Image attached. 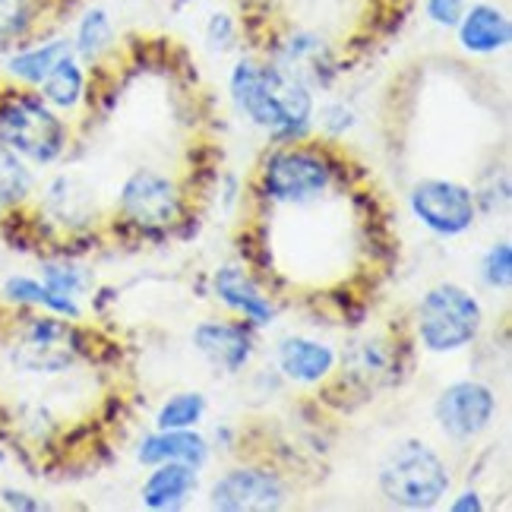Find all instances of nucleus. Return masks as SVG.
<instances>
[{"instance_id": "34", "label": "nucleus", "mask_w": 512, "mask_h": 512, "mask_svg": "<svg viewBox=\"0 0 512 512\" xmlns=\"http://www.w3.org/2000/svg\"><path fill=\"white\" fill-rule=\"evenodd\" d=\"M168 4H171L174 10H184L187 4H193V0H168Z\"/></svg>"}, {"instance_id": "32", "label": "nucleus", "mask_w": 512, "mask_h": 512, "mask_svg": "<svg viewBox=\"0 0 512 512\" xmlns=\"http://www.w3.org/2000/svg\"><path fill=\"white\" fill-rule=\"evenodd\" d=\"M7 462H10V449H7V443L0 440V471L7 468Z\"/></svg>"}, {"instance_id": "7", "label": "nucleus", "mask_w": 512, "mask_h": 512, "mask_svg": "<svg viewBox=\"0 0 512 512\" xmlns=\"http://www.w3.org/2000/svg\"><path fill=\"white\" fill-rule=\"evenodd\" d=\"M377 487L389 506L427 512L449 497L452 475L437 449L418 437H408L392 443V449L386 452L377 471Z\"/></svg>"}, {"instance_id": "2", "label": "nucleus", "mask_w": 512, "mask_h": 512, "mask_svg": "<svg viewBox=\"0 0 512 512\" xmlns=\"http://www.w3.org/2000/svg\"><path fill=\"white\" fill-rule=\"evenodd\" d=\"M200 209L203 203L190 193L181 174L133 168L108 212V244L181 241L193 231Z\"/></svg>"}, {"instance_id": "33", "label": "nucleus", "mask_w": 512, "mask_h": 512, "mask_svg": "<svg viewBox=\"0 0 512 512\" xmlns=\"http://www.w3.org/2000/svg\"><path fill=\"white\" fill-rule=\"evenodd\" d=\"M51 4H57V7H67V10H73L76 4H80V0H51Z\"/></svg>"}, {"instance_id": "16", "label": "nucleus", "mask_w": 512, "mask_h": 512, "mask_svg": "<svg viewBox=\"0 0 512 512\" xmlns=\"http://www.w3.org/2000/svg\"><path fill=\"white\" fill-rule=\"evenodd\" d=\"M452 32L459 38V48L475 57H494L512 45V19L500 4H490V0L468 4Z\"/></svg>"}, {"instance_id": "26", "label": "nucleus", "mask_w": 512, "mask_h": 512, "mask_svg": "<svg viewBox=\"0 0 512 512\" xmlns=\"http://www.w3.org/2000/svg\"><path fill=\"white\" fill-rule=\"evenodd\" d=\"M203 38H206L209 51H215V54H234V51H241V45H244L241 19L234 16V13L215 10V13H209V19H206Z\"/></svg>"}, {"instance_id": "4", "label": "nucleus", "mask_w": 512, "mask_h": 512, "mask_svg": "<svg viewBox=\"0 0 512 512\" xmlns=\"http://www.w3.org/2000/svg\"><path fill=\"white\" fill-rule=\"evenodd\" d=\"M411 354H415V336L405 323H392L380 332L354 339L345 351H339V367L332 380L320 386V396L339 408L373 399L377 392L402 383L411 367Z\"/></svg>"}, {"instance_id": "25", "label": "nucleus", "mask_w": 512, "mask_h": 512, "mask_svg": "<svg viewBox=\"0 0 512 512\" xmlns=\"http://www.w3.org/2000/svg\"><path fill=\"white\" fill-rule=\"evenodd\" d=\"M209 411V399L200 389H184L174 392L162 402V408L155 411V430H190L200 427Z\"/></svg>"}, {"instance_id": "1", "label": "nucleus", "mask_w": 512, "mask_h": 512, "mask_svg": "<svg viewBox=\"0 0 512 512\" xmlns=\"http://www.w3.org/2000/svg\"><path fill=\"white\" fill-rule=\"evenodd\" d=\"M361 174L364 165L345 149V143L323 140L313 133L298 143L269 146L247 177L244 200L250 209L301 206Z\"/></svg>"}, {"instance_id": "5", "label": "nucleus", "mask_w": 512, "mask_h": 512, "mask_svg": "<svg viewBox=\"0 0 512 512\" xmlns=\"http://www.w3.org/2000/svg\"><path fill=\"white\" fill-rule=\"evenodd\" d=\"M76 130L80 127L54 111L38 89L0 80V146L16 152L35 171L67 162L80 143Z\"/></svg>"}, {"instance_id": "13", "label": "nucleus", "mask_w": 512, "mask_h": 512, "mask_svg": "<svg viewBox=\"0 0 512 512\" xmlns=\"http://www.w3.org/2000/svg\"><path fill=\"white\" fill-rule=\"evenodd\" d=\"M212 298L253 329H266L279 317V301L244 263H225L212 272Z\"/></svg>"}, {"instance_id": "29", "label": "nucleus", "mask_w": 512, "mask_h": 512, "mask_svg": "<svg viewBox=\"0 0 512 512\" xmlns=\"http://www.w3.org/2000/svg\"><path fill=\"white\" fill-rule=\"evenodd\" d=\"M468 0H424V16L437 29H456Z\"/></svg>"}, {"instance_id": "6", "label": "nucleus", "mask_w": 512, "mask_h": 512, "mask_svg": "<svg viewBox=\"0 0 512 512\" xmlns=\"http://www.w3.org/2000/svg\"><path fill=\"white\" fill-rule=\"evenodd\" d=\"M247 51L279 64L291 76H298L301 83H307L313 92L332 89L354 64L345 54V48L332 42L329 35L304 26H282V23H272L256 32L247 42Z\"/></svg>"}, {"instance_id": "9", "label": "nucleus", "mask_w": 512, "mask_h": 512, "mask_svg": "<svg viewBox=\"0 0 512 512\" xmlns=\"http://www.w3.org/2000/svg\"><path fill=\"white\" fill-rule=\"evenodd\" d=\"M291 503V481L269 456H247L222 471L209 487V509L219 512H275Z\"/></svg>"}, {"instance_id": "3", "label": "nucleus", "mask_w": 512, "mask_h": 512, "mask_svg": "<svg viewBox=\"0 0 512 512\" xmlns=\"http://www.w3.org/2000/svg\"><path fill=\"white\" fill-rule=\"evenodd\" d=\"M228 95L247 121L266 133L269 146H285L313 136L317 95L298 76L260 54H241L228 73Z\"/></svg>"}, {"instance_id": "18", "label": "nucleus", "mask_w": 512, "mask_h": 512, "mask_svg": "<svg viewBox=\"0 0 512 512\" xmlns=\"http://www.w3.org/2000/svg\"><path fill=\"white\" fill-rule=\"evenodd\" d=\"M35 89L54 111H61L80 127V117H86L89 108V67L73 51L61 57Z\"/></svg>"}, {"instance_id": "22", "label": "nucleus", "mask_w": 512, "mask_h": 512, "mask_svg": "<svg viewBox=\"0 0 512 512\" xmlns=\"http://www.w3.org/2000/svg\"><path fill=\"white\" fill-rule=\"evenodd\" d=\"M70 48L86 67L108 61V57L117 51V29H114L111 13L105 7H95V4L86 7L73 23Z\"/></svg>"}, {"instance_id": "19", "label": "nucleus", "mask_w": 512, "mask_h": 512, "mask_svg": "<svg viewBox=\"0 0 512 512\" xmlns=\"http://www.w3.org/2000/svg\"><path fill=\"white\" fill-rule=\"evenodd\" d=\"M70 51H73L70 35H64V32H48L42 38H32V42L4 54L7 80L35 89L51 73V67L61 61V57H67Z\"/></svg>"}, {"instance_id": "14", "label": "nucleus", "mask_w": 512, "mask_h": 512, "mask_svg": "<svg viewBox=\"0 0 512 512\" xmlns=\"http://www.w3.org/2000/svg\"><path fill=\"white\" fill-rule=\"evenodd\" d=\"M336 367H339V351L323 339L298 336L294 332V336H285L275 345V370L291 386L320 389L332 380Z\"/></svg>"}, {"instance_id": "23", "label": "nucleus", "mask_w": 512, "mask_h": 512, "mask_svg": "<svg viewBox=\"0 0 512 512\" xmlns=\"http://www.w3.org/2000/svg\"><path fill=\"white\" fill-rule=\"evenodd\" d=\"M38 279L45 282V288H51L54 294H64V298L80 301L83 298H95V272L83 263V256L73 253H48L38 256Z\"/></svg>"}, {"instance_id": "17", "label": "nucleus", "mask_w": 512, "mask_h": 512, "mask_svg": "<svg viewBox=\"0 0 512 512\" xmlns=\"http://www.w3.org/2000/svg\"><path fill=\"white\" fill-rule=\"evenodd\" d=\"M212 440L203 437L200 430H152L136 443V462L152 468L162 462H184L203 471L212 462Z\"/></svg>"}, {"instance_id": "8", "label": "nucleus", "mask_w": 512, "mask_h": 512, "mask_svg": "<svg viewBox=\"0 0 512 512\" xmlns=\"http://www.w3.org/2000/svg\"><path fill=\"white\" fill-rule=\"evenodd\" d=\"M411 336L430 354H456L475 345L484 329V307L468 288L440 282L421 294L411 310Z\"/></svg>"}, {"instance_id": "31", "label": "nucleus", "mask_w": 512, "mask_h": 512, "mask_svg": "<svg viewBox=\"0 0 512 512\" xmlns=\"http://www.w3.org/2000/svg\"><path fill=\"white\" fill-rule=\"evenodd\" d=\"M484 509V500L478 490H462V494L449 503V512H481Z\"/></svg>"}, {"instance_id": "12", "label": "nucleus", "mask_w": 512, "mask_h": 512, "mask_svg": "<svg viewBox=\"0 0 512 512\" xmlns=\"http://www.w3.org/2000/svg\"><path fill=\"white\" fill-rule=\"evenodd\" d=\"M190 342L215 373L238 377L256 354V329L238 317H212L193 326Z\"/></svg>"}, {"instance_id": "24", "label": "nucleus", "mask_w": 512, "mask_h": 512, "mask_svg": "<svg viewBox=\"0 0 512 512\" xmlns=\"http://www.w3.org/2000/svg\"><path fill=\"white\" fill-rule=\"evenodd\" d=\"M35 187H38L35 168L7 146H0V222L23 209L32 200Z\"/></svg>"}, {"instance_id": "11", "label": "nucleus", "mask_w": 512, "mask_h": 512, "mask_svg": "<svg viewBox=\"0 0 512 512\" xmlns=\"http://www.w3.org/2000/svg\"><path fill=\"white\" fill-rule=\"evenodd\" d=\"M497 392L484 380L449 383L433 402V421L452 443H475L497 421Z\"/></svg>"}, {"instance_id": "20", "label": "nucleus", "mask_w": 512, "mask_h": 512, "mask_svg": "<svg viewBox=\"0 0 512 512\" xmlns=\"http://www.w3.org/2000/svg\"><path fill=\"white\" fill-rule=\"evenodd\" d=\"M200 487V471L184 462H162L152 465L140 484V503L152 512H174L184 509Z\"/></svg>"}, {"instance_id": "28", "label": "nucleus", "mask_w": 512, "mask_h": 512, "mask_svg": "<svg viewBox=\"0 0 512 512\" xmlns=\"http://www.w3.org/2000/svg\"><path fill=\"white\" fill-rule=\"evenodd\" d=\"M354 124H358V114L345 102H329L320 108V114H313V133L323 136V140L345 143V136L354 130Z\"/></svg>"}, {"instance_id": "15", "label": "nucleus", "mask_w": 512, "mask_h": 512, "mask_svg": "<svg viewBox=\"0 0 512 512\" xmlns=\"http://www.w3.org/2000/svg\"><path fill=\"white\" fill-rule=\"evenodd\" d=\"M67 13L51 0H0V54L57 32Z\"/></svg>"}, {"instance_id": "30", "label": "nucleus", "mask_w": 512, "mask_h": 512, "mask_svg": "<svg viewBox=\"0 0 512 512\" xmlns=\"http://www.w3.org/2000/svg\"><path fill=\"white\" fill-rule=\"evenodd\" d=\"M0 509H10V512H42L48 509V503L42 497H35L32 490H23V487H0Z\"/></svg>"}, {"instance_id": "27", "label": "nucleus", "mask_w": 512, "mask_h": 512, "mask_svg": "<svg viewBox=\"0 0 512 512\" xmlns=\"http://www.w3.org/2000/svg\"><path fill=\"white\" fill-rule=\"evenodd\" d=\"M481 282L490 291H509L512 288V244L509 238H500L487 247L481 256Z\"/></svg>"}, {"instance_id": "10", "label": "nucleus", "mask_w": 512, "mask_h": 512, "mask_svg": "<svg viewBox=\"0 0 512 512\" xmlns=\"http://www.w3.org/2000/svg\"><path fill=\"white\" fill-rule=\"evenodd\" d=\"M411 215L437 238H462L478 225V200L475 190L452 177H421L408 190Z\"/></svg>"}, {"instance_id": "21", "label": "nucleus", "mask_w": 512, "mask_h": 512, "mask_svg": "<svg viewBox=\"0 0 512 512\" xmlns=\"http://www.w3.org/2000/svg\"><path fill=\"white\" fill-rule=\"evenodd\" d=\"M0 304L19 307V310H48V313H57V317H67V320L86 317L80 301L54 294L51 288H45V282L38 279V275H26V272L7 275L4 285H0Z\"/></svg>"}]
</instances>
